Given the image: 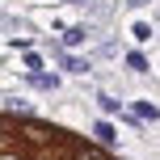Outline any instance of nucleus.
Here are the masks:
<instances>
[{
	"instance_id": "nucleus-9",
	"label": "nucleus",
	"mask_w": 160,
	"mask_h": 160,
	"mask_svg": "<svg viewBox=\"0 0 160 160\" xmlns=\"http://www.w3.org/2000/svg\"><path fill=\"white\" fill-rule=\"evenodd\" d=\"M42 63H47V59H42V51L25 47V68H30V72H42Z\"/></svg>"
},
{
	"instance_id": "nucleus-14",
	"label": "nucleus",
	"mask_w": 160,
	"mask_h": 160,
	"mask_svg": "<svg viewBox=\"0 0 160 160\" xmlns=\"http://www.w3.org/2000/svg\"><path fill=\"white\" fill-rule=\"evenodd\" d=\"M68 4H80V8H84V4H88V0H68Z\"/></svg>"
},
{
	"instance_id": "nucleus-10",
	"label": "nucleus",
	"mask_w": 160,
	"mask_h": 160,
	"mask_svg": "<svg viewBox=\"0 0 160 160\" xmlns=\"http://www.w3.org/2000/svg\"><path fill=\"white\" fill-rule=\"evenodd\" d=\"M131 34H135L139 42H148V38H152L156 30H152V25H148V21H135V25H131Z\"/></svg>"
},
{
	"instance_id": "nucleus-3",
	"label": "nucleus",
	"mask_w": 160,
	"mask_h": 160,
	"mask_svg": "<svg viewBox=\"0 0 160 160\" xmlns=\"http://www.w3.org/2000/svg\"><path fill=\"white\" fill-rule=\"evenodd\" d=\"M93 135L101 139V143H110V148L118 143V131H114V122H110V118H97V122H93Z\"/></svg>"
},
{
	"instance_id": "nucleus-4",
	"label": "nucleus",
	"mask_w": 160,
	"mask_h": 160,
	"mask_svg": "<svg viewBox=\"0 0 160 160\" xmlns=\"http://www.w3.org/2000/svg\"><path fill=\"white\" fill-rule=\"evenodd\" d=\"M25 80H30V88H47V93L59 88V76H51V72H30Z\"/></svg>"
},
{
	"instance_id": "nucleus-8",
	"label": "nucleus",
	"mask_w": 160,
	"mask_h": 160,
	"mask_svg": "<svg viewBox=\"0 0 160 160\" xmlns=\"http://www.w3.org/2000/svg\"><path fill=\"white\" fill-rule=\"evenodd\" d=\"M97 105H101L105 114H122V101H118V97H110V93H97Z\"/></svg>"
},
{
	"instance_id": "nucleus-7",
	"label": "nucleus",
	"mask_w": 160,
	"mask_h": 160,
	"mask_svg": "<svg viewBox=\"0 0 160 160\" xmlns=\"http://www.w3.org/2000/svg\"><path fill=\"white\" fill-rule=\"evenodd\" d=\"M131 114H135L139 122H152V127H156V122H160V110H156L152 101H139V105H135V110H131Z\"/></svg>"
},
{
	"instance_id": "nucleus-1",
	"label": "nucleus",
	"mask_w": 160,
	"mask_h": 160,
	"mask_svg": "<svg viewBox=\"0 0 160 160\" xmlns=\"http://www.w3.org/2000/svg\"><path fill=\"white\" fill-rule=\"evenodd\" d=\"M59 68H63V72H72V76H88V72H93V59H88V55H72V51H63V55H59Z\"/></svg>"
},
{
	"instance_id": "nucleus-2",
	"label": "nucleus",
	"mask_w": 160,
	"mask_h": 160,
	"mask_svg": "<svg viewBox=\"0 0 160 160\" xmlns=\"http://www.w3.org/2000/svg\"><path fill=\"white\" fill-rule=\"evenodd\" d=\"M68 143H72V160H110L101 148H93V143H80V139H68Z\"/></svg>"
},
{
	"instance_id": "nucleus-12",
	"label": "nucleus",
	"mask_w": 160,
	"mask_h": 160,
	"mask_svg": "<svg viewBox=\"0 0 160 160\" xmlns=\"http://www.w3.org/2000/svg\"><path fill=\"white\" fill-rule=\"evenodd\" d=\"M118 55V47H114V42H101V47H97V59H114Z\"/></svg>"
},
{
	"instance_id": "nucleus-13",
	"label": "nucleus",
	"mask_w": 160,
	"mask_h": 160,
	"mask_svg": "<svg viewBox=\"0 0 160 160\" xmlns=\"http://www.w3.org/2000/svg\"><path fill=\"white\" fill-rule=\"evenodd\" d=\"M127 4H131V8H143V4H152V0H127Z\"/></svg>"
},
{
	"instance_id": "nucleus-6",
	"label": "nucleus",
	"mask_w": 160,
	"mask_h": 160,
	"mask_svg": "<svg viewBox=\"0 0 160 160\" xmlns=\"http://www.w3.org/2000/svg\"><path fill=\"white\" fill-rule=\"evenodd\" d=\"M88 42V25H72V30H63V47H84Z\"/></svg>"
},
{
	"instance_id": "nucleus-5",
	"label": "nucleus",
	"mask_w": 160,
	"mask_h": 160,
	"mask_svg": "<svg viewBox=\"0 0 160 160\" xmlns=\"http://www.w3.org/2000/svg\"><path fill=\"white\" fill-rule=\"evenodd\" d=\"M122 59H127V72H143L148 76V68H152V63H148V55H143V51H127V55H122Z\"/></svg>"
},
{
	"instance_id": "nucleus-11",
	"label": "nucleus",
	"mask_w": 160,
	"mask_h": 160,
	"mask_svg": "<svg viewBox=\"0 0 160 160\" xmlns=\"http://www.w3.org/2000/svg\"><path fill=\"white\" fill-rule=\"evenodd\" d=\"M4 105H8V110H17V114H34L30 101H21V97H4Z\"/></svg>"
}]
</instances>
